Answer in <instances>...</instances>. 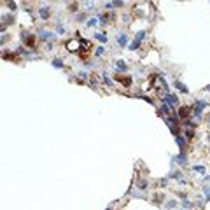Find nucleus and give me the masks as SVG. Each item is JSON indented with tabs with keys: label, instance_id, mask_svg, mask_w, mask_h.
I'll list each match as a JSON object with an SVG mask.
<instances>
[{
	"label": "nucleus",
	"instance_id": "1",
	"mask_svg": "<svg viewBox=\"0 0 210 210\" xmlns=\"http://www.w3.org/2000/svg\"><path fill=\"white\" fill-rule=\"evenodd\" d=\"M144 35H145V32H140V33H138V35H137V40L133 42L131 46H130V49H137V47H138V44H140V40L144 39Z\"/></svg>",
	"mask_w": 210,
	"mask_h": 210
},
{
	"label": "nucleus",
	"instance_id": "2",
	"mask_svg": "<svg viewBox=\"0 0 210 210\" xmlns=\"http://www.w3.org/2000/svg\"><path fill=\"white\" fill-rule=\"evenodd\" d=\"M165 102H170V103H172V107H175V105L179 103L177 96H173V95H168V96H165Z\"/></svg>",
	"mask_w": 210,
	"mask_h": 210
},
{
	"label": "nucleus",
	"instance_id": "3",
	"mask_svg": "<svg viewBox=\"0 0 210 210\" xmlns=\"http://www.w3.org/2000/svg\"><path fill=\"white\" fill-rule=\"evenodd\" d=\"M189 112H191L189 107H182V109L179 110V116H180V117H187V116H189Z\"/></svg>",
	"mask_w": 210,
	"mask_h": 210
},
{
	"label": "nucleus",
	"instance_id": "4",
	"mask_svg": "<svg viewBox=\"0 0 210 210\" xmlns=\"http://www.w3.org/2000/svg\"><path fill=\"white\" fill-rule=\"evenodd\" d=\"M116 81H119L121 84H124V86H130V84H131V79L130 77H116Z\"/></svg>",
	"mask_w": 210,
	"mask_h": 210
},
{
	"label": "nucleus",
	"instance_id": "5",
	"mask_svg": "<svg viewBox=\"0 0 210 210\" xmlns=\"http://www.w3.org/2000/svg\"><path fill=\"white\" fill-rule=\"evenodd\" d=\"M205 105H207V102H198V103H196V110H194L196 116H200V112H201V109H203Z\"/></svg>",
	"mask_w": 210,
	"mask_h": 210
},
{
	"label": "nucleus",
	"instance_id": "6",
	"mask_svg": "<svg viewBox=\"0 0 210 210\" xmlns=\"http://www.w3.org/2000/svg\"><path fill=\"white\" fill-rule=\"evenodd\" d=\"M39 12H40L42 19H47V18H49V9L47 7H40V11H39Z\"/></svg>",
	"mask_w": 210,
	"mask_h": 210
},
{
	"label": "nucleus",
	"instance_id": "7",
	"mask_svg": "<svg viewBox=\"0 0 210 210\" xmlns=\"http://www.w3.org/2000/svg\"><path fill=\"white\" fill-rule=\"evenodd\" d=\"M175 88H179V89H180L182 93H189V89H187V88H186V86H184L182 82H179V81H175Z\"/></svg>",
	"mask_w": 210,
	"mask_h": 210
},
{
	"label": "nucleus",
	"instance_id": "8",
	"mask_svg": "<svg viewBox=\"0 0 210 210\" xmlns=\"http://www.w3.org/2000/svg\"><path fill=\"white\" fill-rule=\"evenodd\" d=\"M117 40L121 46H126V35H121V37H117Z\"/></svg>",
	"mask_w": 210,
	"mask_h": 210
},
{
	"label": "nucleus",
	"instance_id": "9",
	"mask_svg": "<svg viewBox=\"0 0 210 210\" xmlns=\"http://www.w3.org/2000/svg\"><path fill=\"white\" fill-rule=\"evenodd\" d=\"M96 39H98V40H102V42H107V37H105L103 33H96Z\"/></svg>",
	"mask_w": 210,
	"mask_h": 210
},
{
	"label": "nucleus",
	"instance_id": "10",
	"mask_svg": "<svg viewBox=\"0 0 210 210\" xmlns=\"http://www.w3.org/2000/svg\"><path fill=\"white\" fill-rule=\"evenodd\" d=\"M40 35H42V39H47V37H51V32H40Z\"/></svg>",
	"mask_w": 210,
	"mask_h": 210
},
{
	"label": "nucleus",
	"instance_id": "11",
	"mask_svg": "<svg viewBox=\"0 0 210 210\" xmlns=\"http://www.w3.org/2000/svg\"><path fill=\"white\" fill-rule=\"evenodd\" d=\"M53 65H54V67H58V68H60V67H63V63H61L60 60H54V61H53Z\"/></svg>",
	"mask_w": 210,
	"mask_h": 210
},
{
	"label": "nucleus",
	"instance_id": "12",
	"mask_svg": "<svg viewBox=\"0 0 210 210\" xmlns=\"http://www.w3.org/2000/svg\"><path fill=\"white\" fill-rule=\"evenodd\" d=\"M4 58H5V60H16L14 54H4Z\"/></svg>",
	"mask_w": 210,
	"mask_h": 210
},
{
	"label": "nucleus",
	"instance_id": "13",
	"mask_svg": "<svg viewBox=\"0 0 210 210\" xmlns=\"http://www.w3.org/2000/svg\"><path fill=\"white\" fill-rule=\"evenodd\" d=\"M194 170H196V172H200V173H203V172H205V168H203V166H200V165H198V166H194Z\"/></svg>",
	"mask_w": 210,
	"mask_h": 210
},
{
	"label": "nucleus",
	"instance_id": "14",
	"mask_svg": "<svg viewBox=\"0 0 210 210\" xmlns=\"http://www.w3.org/2000/svg\"><path fill=\"white\" fill-rule=\"evenodd\" d=\"M7 5H9V9H11V11H14V9H16V4H14V2H9Z\"/></svg>",
	"mask_w": 210,
	"mask_h": 210
},
{
	"label": "nucleus",
	"instance_id": "15",
	"mask_svg": "<svg viewBox=\"0 0 210 210\" xmlns=\"http://www.w3.org/2000/svg\"><path fill=\"white\" fill-rule=\"evenodd\" d=\"M117 68H121V70H124V68H126V65H124L123 61H119V63H117Z\"/></svg>",
	"mask_w": 210,
	"mask_h": 210
},
{
	"label": "nucleus",
	"instance_id": "16",
	"mask_svg": "<svg viewBox=\"0 0 210 210\" xmlns=\"http://www.w3.org/2000/svg\"><path fill=\"white\" fill-rule=\"evenodd\" d=\"M96 25V19H89L88 21V26H95Z\"/></svg>",
	"mask_w": 210,
	"mask_h": 210
},
{
	"label": "nucleus",
	"instance_id": "17",
	"mask_svg": "<svg viewBox=\"0 0 210 210\" xmlns=\"http://www.w3.org/2000/svg\"><path fill=\"white\" fill-rule=\"evenodd\" d=\"M177 142H179V145H180V147H184V140H182L180 137H177Z\"/></svg>",
	"mask_w": 210,
	"mask_h": 210
}]
</instances>
